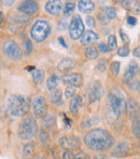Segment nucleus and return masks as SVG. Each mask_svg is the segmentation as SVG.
<instances>
[{
	"mask_svg": "<svg viewBox=\"0 0 140 159\" xmlns=\"http://www.w3.org/2000/svg\"><path fill=\"white\" fill-rule=\"evenodd\" d=\"M126 108H127V114L128 117L132 120L139 118V104L136 102L135 98H128L127 104H126Z\"/></svg>",
	"mask_w": 140,
	"mask_h": 159,
	"instance_id": "obj_14",
	"label": "nucleus"
},
{
	"mask_svg": "<svg viewBox=\"0 0 140 159\" xmlns=\"http://www.w3.org/2000/svg\"><path fill=\"white\" fill-rule=\"evenodd\" d=\"M97 48H98V50L100 51L101 53H104V54H108V53H110V51H111L110 48L107 46L105 42H99Z\"/></svg>",
	"mask_w": 140,
	"mask_h": 159,
	"instance_id": "obj_32",
	"label": "nucleus"
},
{
	"mask_svg": "<svg viewBox=\"0 0 140 159\" xmlns=\"http://www.w3.org/2000/svg\"><path fill=\"white\" fill-rule=\"evenodd\" d=\"M104 94V89L103 86L99 81H93L87 88V96L90 102H96L101 98Z\"/></svg>",
	"mask_w": 140,
	"mask_h": 159,
	"instance_id": "obj_9",
	"label": "nucleus"
},
{
	"mask_svg": "<svg viewBox=\"0 0 140 159\" xmlns=\"http://www.w3.org/2000/svg\"><path fill=\"white\" fill-rule=\"evenodd\" d=\"M73 159H90V156L86 153H84V152H80V153H78L77 155L74 156Z\"/></svg>",
	"mask_w": 140,
	"mask_h": 159,
	"instance_id": "obj_40",
	"label": "nucleus"
},
{
	"mask_svg": "<svg viewBox=\"0 0 140 159\" xmlns=\"http://www.w3.org/2000/svg\"><path fill=\"white\" fill-rule=\"evenodd\" d=\"M120 36H121V38H122V40H123L124 42H125L126 44H128L130 42V40H129V37H128L127 35H126L125 33L123 32L122 30H120Z\"/></svg>",
	"mask_w": 140,
	"mask_h": 159,
	"instance_id": "obj_39",
	"label": "nucleus"
},
{
	"mask_svg": "<svg viewBox=\"0 0 140 159\" xmlns=\"http://www.w3.org/2000/svg\"><path fill=\"white\" fill-rule=\"evenodd\" d=\"M73 158H74V156H73V154L70 151L65 152L63 155V159H73Z\"/></svg>",
	"mask_w": 140,
	"mask_h": 159,
	"instance_id": "obj_43",
	"label": "nucleus"
},
{
	"mask_svg": "<svg viewBox=\"0 0 140 159\" xmlns=\"http://www.w3.org/2000/svg\"><path fill=\"white\" fill-rule=\"evenodd\" d=\"M96 68H97V70H99L100 73H104L107 68V60H105V59L99 60L98 63H97Z\"/></svg>",
	"mask_w": 140,
	"mask_h": 159,
	"instance_id": "obj_33",
	"label": "nucleus"
},
{
	"mask_svg": "<svg viewBox=\"0 0 140 159\" xmlns=\"http://www.w3.org/2000/svg\"><path fill=\"white\" fill-rule=\"evenodd\" d=\"M32 78H34V81L37 84H40L42 81H43V78H44L43 70H41V69H38V68H35L34 70H32Z\"/></svg>",
	"mask_w": 140,
	"mask_h": 159,
	"instance_id": "obj_25",
	"label": "nucleus"
},
{
	"mask_svg": "<svg viewBox=\"0 0 140 159\" xmlns=\"http://www.w3.org/2000/svg\"><path fill=\"white\" fill-rule=\"evenodd\" d=\"M39 9V4L38 2L32 1V0H27V1H23L19 3L17 7V10L25 15H34Z\"/></svg>",
	"mask_w": 140,
	"mask_h": 159,
	"instance_id": "obj_11",
	"label": "nucleus"
},
{
	"mask_svg": "<svg viewBox=\"0 0 140 159\" xmlns=\"http://www.w3.org/2000/svg\"><path fill=\"white\" fill-rule=\"evenodd\" d=\"M99 121V118H90L88 120H86L85 122H83V125H82V127L83 128H86V127H92L95 125V122H98Z\"/></svg>",
	"mask_w": 140,
	"mask_h": 159,
	"instance_id": "obj_36",
	"label": "nucleus"
},
{
	"mask_svg": "<svg viewBox=\"0 0 140 159\" xmlns=\"http://www.w3.org/2000/svg\"><path fill=\"white\" fill-rule=\"evenodd\" d=\"M85 57H86V59H88V60L97 59V57H98V50L96 49V47L91 46V47H88V48H86Z\"/></svg>",
	"mask_w": 140,
	"mask_h": 159,
	"instance_id": "obj_24",
	"label": "nucleus"
},
{
	"mask_svg": "<svg viewBox=\"0 0 140 159\" xmlns=\"http://www.w3.org/2000/svg\"><path fill=\"white\" fill-rule=\"evenodd\" d=\"M74 3L73 2H67V3L65 4V8H64V14L67 16V15H69L71 12H73V10H74Z\"/></svg>",
	"mask_w": 140,
	"mask_h": 159,
	"instance_id": "obj_31",
	"label": "nucleus"
},
{
	"mask_svg": "<svg viewBox=\"0 0 140 159\" xmlns=\"http://www.w3.org/2000/svg\"><path fill=\"white\" fill-rule=\"evenodd\" d=\"M38 133V124L34 117H26L19 124L17 135L21 140H30Z\"/></svg>",
	"mask_w": 140,
	"mask_h": 159,
	"instance_id": "obj_3",
	"label": "nucleus"
},
{
	"mask_svg": "<svg viewBox=\"0 0 140 159\" xmlns=\"http://www.w3.org/2000/svg\"><path fill=\"white\" fill-rule=\"evenodd\" d=\"M98 20H99V21H100L103 24H108V23H109V21H110V20H109L108 17L106 16L105 13H104V12H100V13L98 14Z\"/></svg>",
	"mask_w": 140,
	"mask_h": 159,
	"instance_id": "obj_38",
	"label": "nucleus"
},
{
	"mask_svg": "<svg viewBox=\"0 0 140 159\" xmlns=\"http://www.w3.org/2000/svg\"><path fill=\"white\" fill-rule=\"evenodd\" d=\"M85 21H86V24H87V26H90V27H95V26H96V23H95V19L91 16V15H87V16H86Z\"/></svg>",
	"mask_w": 140,
	"mask_h": 159,
	"instance_id": "obj_37",
	"label": "nucleus"
},
{
	"mask_svg": "<svg viewBox=\"0 0 140 159\" xmlns=\"http://www.w3.org/2000/svg\"><path fill=\"white\" fill-rule=\"evenodd\" d=\"M24 47H25V52L27 53V54H29L32 51V43L29 38H26L25 39V41H24Z\"/></svg>",
	"mask_w": 140,
	"mask_h": 159,
	"instance_id": "obj_35",
	"label": "nucleus"
},
{
	"mask_svg": "<svg viewBox=\"0 0 140 159\" xmlns=\"http://www.w3.org/2000/svg\"><path fill=\"white\" fill-rule=\"evenodd\" d=\"M51 33V26L49 24L48 21H44V20H38L34 23V25L32 26V30H30V36L35 41L41 42L45 41V39L49 37Z\"/></svg>",
	"mask_w": 140,
	"mask_h": 159,
	"instance_id": "obj_4",
	"label": "nucleus"
},
{
	"mask_svg": "<svg viewBox=\"0 0 140 159\" xmlns=\"http://www.w3.org/2000/svg\"><path fill=\"white\" fill-rule=\"evenodd\" d=\"M84 33H85L84 32V24L80 15H73L69 24V37L72 40H79L81 39Z\"/></svg>",
	"mask_w": 140,
	"mask_h": 159,
	"instance_id": "obj_6",
	"label": "nucleus"
},
{
	"mask_svg": "<svg viewBox=\"0 0 140 159\" xmlns=\"http://www.w3.org/2000/svg\"><path fill=\"white\" fill-rule=\"evenodd\" d=\"M129 48H128L127 46H124V47H122V48H120L119 50H117V54L120 55V57H127L128 54H129Z\"/></svg>",
	"mask_w": 140,
	"mask_h": 159,
	"instance_id": "obj_34",
	"label": "nucleus"
},
{
	"mask_svg": "<svg viewBox=\"0 0 140 159\" xmlns=\"http://www.w3.org/2000/svg\"><path fill=\"white\" fill-rule=\"evenodd\" d=\"M2 3H4L6 6H12L14 3V1H2Z\"/></svg>",
	"mask_w": 140,
	"mask_h": 159,
	"instance_id": "obj_46",
	"label": "nucleus"
},
{
	"mask_svg": "<svg viewBox=\"0 0 140 159\" xmlns=\"http://www.w3.org/2000/svg\"><path fill=\"white\" fill-rule=\"evenodd\" d=\"M134 55L136 57H139L140 59V46H138L137 48H135V50H134Z\"/></svg>",
	"mask_w": 140,
	"mask_h": 159,
	"instance_id": "obj_44",
	"label": "nucleus"
},
{
	"mask_svg": "<svg viewBox=\"0 0 140 159\" xmlns=\"http://www.w3.org/2000/svg\"><path fill=\"white\" fill-rule=\"evenodd\" d=\"M58 39H59V42H61V44H63L65 48H67V44L65 43V40H64V38L61 37V38H58Z\"/></svg>",
	"mask_w": 140,
	"mask_h": 159,
	"instance_id": "obj_45",
	"label": "nucleus"
},
{
	"mask_svg": "<svg viewBox=\"0 0 140 159\" xmlns=\"http://www.w3.org/2000/svg\"><path fill=\"white\" fill-rule=\"evenodd\" d=\"M98 35L94 32V30H86L83 34V36L80 39V43L81 46H91V44L95 43L98 40Z\"/></svg>",
	"mask_w": 140,
	"mask_h": 159,
	"instance_id": "obj_16",
	"label": "nucleus"
},
{
	"mask_svg": "<svg viewBox=\"0 0 140 159\" xmlns=\"http://www.w3.org/2000/svg\"><path fill=\"white\" fill-rule=\"evenodd\" d=\"M78 9L81 13H92L95 10V4L93 1H86V0H82V1L78 2Z\"/></svg>",
	"mask_w": 140,
	"mask_h": 159,
	"instance_id": "obj_17",
	"label": "nucleus"
},
{
	"mask_svg": "<svg viewBox=\"0 0 140 159\" xmlns=\"http://www.w3.org/2000/svg\"><path fill=\"white\" fill-rule=\"evenodd\" d=\"M8 111L13 117H24L29 111V103L22 95H11L8 100Z\"/></svg>",
	"mask_w": 140,
	"mask_h": 159,
	"instance_id": "obj_2",
	"label": "nucleus"
},
{
	"mask_svg": "<svg viewBox=\"0 0 140 159\" xmlns=\"http://www.w3.org/2000/svg\"><path fill=\"white\" fill-rule=\"evenodd\" d=\"M3 23V14H2V12L0 11V25Z\"/></svg>",
	"mask_w": 140,
	"mask_h": 159,
	"instance_id": "obj_47",
	"label": "nucleus"
},
{
	"mask_svg": "<svg viewBox=\"0 0 140 159\" xmlns=\"http://www.w3.org/2000/svg\"><path fill=\"white\" fill-rule=\"evenodd\" d=\"M58 82H59V78L55 75H52L46 80V89H48L49 91H54L55 89H56Z\"/></svg>",
	"mask_w": 140,
	"mask_h": 159,
	"instance_id": "obj_22",
	"label": "nucleus"
},
{
	"mask_svg": "<svg viewBox=\"0 0 140 159\" xmlns=\"http://www.w3.org/2000/svg\"><path fill=\"white\" fill-rule=\"evenodd\" d=\"M128 151H129L128 144L125 142H122V143H119V144L115 146L114 152L112 153V155L115 156V157H122V156H125L126 154L128 153Z\"/></svg>",
	"mask_w": 140,
	"mask_h": 159,
	"instance_id": "obj_19",
	"label": "nucleus"
},
{
	"mask_svg": "<svg viewBox=\"0 0 140 159\" xmlns=\"http://www.w3.org/2000/svg\"><path fill=\"white\" fill-rule=\"evenodd\" d=\"M74 67V62L71 59H63L57 65V69L62 73H68Z\"/></svg>",
	"mask_w": 140,
	"mask_h": 159,
	"instance_id": "obj_18",
	"label": "nucleus"
},
{
	"mask_svg": "<svg viewBox=\"0 0 140 159\" xmlns=\"http://www.w3.org/2000/svg\"><path fill=\"white\" fill-rule=\"evenodd\" d=\"M109 105L113 114L119 117L125 107V95L120 89H113L109 93Z\"/></svg>",
	"mask_w": 140,
	"mask_h": 159,
	"instance_id": "obj_5",
	"label": "nucleus"
},
{
	"mask_svg": "<svg viewBox=\"0 0 140 159\" xmlns=\"http://www.w3.org/2000/svg\"><path fill=\"white\" fill-rule=\"evenodd\" d=\"M50 101L53 104H61L62 103V90L61 89H55L50 94Z\"/></svg>",
	"mask_w": 140,
	"mask_h": 159,
	"instance_id": "obj_23",
	"label": "nucleus"
},
{
	"mask_svg": "<svg viewBox=\"0 0 140 159\" xmlns=\"http://www.w3.org/2000/svg\"><path fill=\"white\" fill-rule=\"evenodd\" d=\"M37 159H44V158H43V157H38Z\"/></svg>",
	"mask_w": 140,
	"mask_h": 159,
	"instance_id": "obj_48",
	"label": "nucleus"
},
{
	"mask_svg": "<svg viewBox=\"0 0 140 159\" xmlns=\"http://www.w3.org/2000/svg\"><path fill=\"white\" fill-rule=\"evenodd\" d=\"M133 132L136 138H140V119L136 118L133 120Z\"/></svg>",
	"mask_w": 140,
	"mask_h": 159,
	"instance_id": "obj_27",
	"label": "nucleus"
},
{
	"mask_svg": "<svg viewBox=\"0 0 140 159\" xmlns=\"http://www.w3.org/2000/svg\"><path fill=\"white\" fill-rule=\"evenodd\" d=\"M63 81L64 84L72 87H81L82 84H83V77L79 73L66 74V75L63 76Z\"/></svg>",
	"mask_w": 140,
	"mask_h": 159,
	"instance_id": "obj_12",
	"label": "nucleus"
},
{
	"mask_svg": "<svg viewBox=\"0 0 140 159\" xmlns=\"http://www.w3.org/2000/svg\"><path fill=\"white\" fill-rule=\"evenodd\" d=\"M129 88L132 89L133 91H138L140 89V82L139 81H132V84H129Z\"/></svg>",
	"mask_w": 140,
	"mask_h": 159,
	"instance_id": "obj_41",
	"label": "nucleus"
},
{
	"mask_svg": "<svg viewBox=\"0 0 140 159\" xmlns=\"http://www.w3.org/2000/svg\"><path fill=\"white\" fill-rule=\"evenodd\" d=\"M110 70H111V74H112L114 77H117L120 73V63L117 61L112 62L110 65Z\"/></svg>",
	"mask_w": 140,
	"mask_h": 159,
	"instance_id": "obj_29",
	"label": "nucleus"
},
{
	"mask_svg": "<svg viewBox=\"0 0 140 159\" xmlns=\"http://www.w3.org/2000/svg\"><path fill=\"white\" fill-rule=\"evenodd\" d=\"M84 143L90 149L95 152H104L113 145L112 136L104 129H94L88 131L84 136Z\"/></svg>",
	"mask_w": 140,
	"mask_h": 159,
	"instance_id": "obj_1",
	"label": "nucleus"
},
{
	"mask_svg": "<svg viewBox=\"0 0 140 159\" xmlns=\"http://www.w3.org/2000/svg\"><path fill=\"white\" fill-rule=\"evenodd\" d=\"M58 143H59V145H61V147L67 149V151H74V149L79 148L80 145H81L80 139H78L77 136H72V135L63 136V138L59 139Z\"/></svg>",
	"mask_w": 140,
	"mask_h": 159,
	"instance_id": "obj_10",
	"label": "nucleus"
},
{
	"mask_svg": "<svg viewBox=\"0 0 140 159\" xmlns=\"http://www.w3.org/2000/svg\"><path fill=\"white\" fill-rule=\"evenodd\" d=\"M3 52L12 61H19L22 59V55H23L22 49L12 39H8L3 43Z\"/></svg>",
	"mask_w": 140,
	"mask_h": 159,
	"instance_id": "obj_7",
	"label": "nucleus"
},
{
	"mask_svg": "<svg viewBox=\"0 0 140 159\" xmlns=\"http://www.w3.org/2000/svg\"><path fill=\"white\" fill-rule=\"evenodd\" d=\"M139 70V66L137 64V62L135 61H132L129 64H128V67L126 69L125 74H124V77H123V81L124 84H128L134 80V78L136 77L137 73Z\"/></svg>",
	"mask_w": 140,
	"mask_h": 159,
	"instance_id": "obj_13",
	"label": "nucleus"
},
{
	"mask_svg": "<svg viewBox=\"0 0 140 159\" xmlns=\"http://www.w3.org/2000/svg\"><path fill=\"white\" fill-rule=\"evenodd\" d=\"M108 47L110 48V50H115L117 48V38L114 35H110L108 38Z\"/></svg>",
	"mask_w": 140,
	"mask_h": 159,
	"instance_id": "obj_28",
	"label": "nucleus"
},
{
	"mask_svg": "<svg viewBox=\"0 0 140 159\" xmlns=\"http://www.w3.org/2000/svg\"><path fill=\"white\" fill-rule=\"evenodd\" d=\"M81 104H82V98L80 95H77L74 96L73 98H71V102H70V111H72L73 114H78L79 111L80 107H81Z\"/></svg>",
	"mask_w": 140,
	"mask_h": 159,
	"instance_id": "obj_21",
	"label": "nucleus"
},
{
	"mask_svg": "<svg viewBox=\"0 0 140 159\" xmlns=\"http://www.w3.org/2000/svg\"><path fill=\"white\" fill-rule=\"evenodd\" d=\"M35 152V144L34 142H29L26 144L23 148V159H32Z\"/></svg>",
	"mask_w": 140,
	"mask_h": 159,
	"instance_id": "obj_20",
	"label": "nucleus"
},
{
	"mask_svg": "<svg viewBox=\"0 0 140 159\" xmlns=\"http://www.w3.org/2000/svg\"><path fill=\"white\" fill-rule=\"evenodd\" d=\"M32 108L36 118H42L45 116L48 111V104L43 96H35L32 102Z\"/></svg>",
	"mask_w": 140,
	"mask_h": 159,
	"instance_id": "obj_8",
	"label": "nucleus"
},
{
	"mask_svg": "<svg viewBox=\"0 0 140 159\" xmlns=\"http://www.w3.org/2000/svg\"><path fill=\"white\" fill-rule=\"evenodd\" d=\"M75 88L74 87H72V86H68L67 88H66V90H65V96L67 98H74V95H75Z\"/></svg>",
	"mask_w": 140,
	"mask_h": 159,
	"instance_id": "obj_30",
	"label": "nucleus"
},
{
	"mask_svg": "<svg viewBox=\"0 0 140 159\" xmlns=\"http://www.w3.org/2000/svg\"><path fill=\"white\" fill-rule=\"evenodd\" d=\"M62 8H63V4L58 0H50L44 6V10L50 15H57L62 11Z\"/></svg>",
	"mask_w": 140,
	"mask_h": 159,
	"instance_id": "obj_15",
	"label": "nucleus"
},
{
	"mask_svg": "<svg viewBox=\"0 0 140 159\" xmlns=\"http://www.w3.org/2000/svg\"><path fill=\"white\" fill-rule=\"evenodd\" d=\"M127 24L129 26H135L137 24V19L135 16H128L127 17Z\"/></svg>",
	"mask_w": 140,
	"mask_h": 159,
	"instance_id": "obj_42",
	"label": "nucleus"
},
{
	"mask_svg": "<svg viewBox=\"0 0 140 159\" xmlns=\"http://www.w3.org/2000/svg\"><path fill=\"white\" fill-rule=\"evenodd\" d=\"M103 11L109 20H113L117 17V11H115V9L113 7H104Z\"/></svg>",
	"mask_w": 140,
	"mask_h": 159,
	"instance_id": "obj_26",
	"label": "nucleus"
}]
</instances>
